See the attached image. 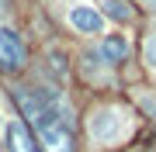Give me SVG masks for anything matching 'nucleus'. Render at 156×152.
Returning <instances> with one entry per match:
<instances>
[{"label": "nucleus", "mask_w": 156, "mask_h": 152, "mask_svg": "<svg viewBox=\"0 0 156 152\" xmlns=\"http://www.w3.org/2000/svg\"><path fill=\"white\" fill-rule=\"evenodd\" d=\"M31 124H35V131H38L42 145H49V152H69V149H73L69 111L62 107V100H56L52 107H45V111H42Z\"/></svg>", "instance_id": "obj_1"}, {"label": "nucleus", "mask_w": 156, "mask_h": 152, "mask_svg": "<svg viewBox=\"0 0 156 152\" xmlns=\"http://www.w3.org/2000/svg\"><path fill=\"white\" fill-rule=\"evenodd\" d=\"M24 66V42L14 28H0V69L17 73Z\"/></svg>", "instance_id": "obj_2"}, {"label": "nucleus", "mask_w": 156, "mask_h": 152, "mask_svg": "<svg viewBox=\"0 0 156 152\" xmlns=\"http://www.w3.org/2000/svg\"><path fill=\"white\" fill-rule=\"evenodd\" d=\"M69 24L76 31H83V35H101V31H104V17H101V11H94V7H87V4H76L69 11Z\"/></svg>", "instance_id": "obj_3"}, {"label": "nucleus", "mask_w": 156, "mask_h": 152, "mask_svg": "<svg viewBox=\"0 0 156 152\" xmlns=\"http://www.w3.org/2000/svg\"><path fill=\"white\" fill-rule=\"evenodd\" d=\"M90 135H94L97 142H111L118 135V118L115 111H97L94 118H90Z\"/></svg>", "instance_id": "obj_4"}, {"label": "nucleus", "mask_w": 156, "mask_h": 152, "mask_svg": "<svg viewBox=\"0 0 156 152\" xmlns=\"http://www.w3.org/2000/svg\"><path fill=\"white\" fill-rule=\"evenodd\" d=\"M7 142H11V152H42L38 142L28 135V128H24L21 121H11V124H7Z\"/></svg>", "instance_id": "obj_5"}, {"label": "nucleus", "mask_w": 156, "mask_h": 152, "mask_svg": "<svg viewBox=\"0 0 156 152\" xmlns=\"http://www.w3.org/2000/svg\"><path fill=\"white\" fill-rule=\"evenodd\" d=\"M101 56H104V62H111V66L125 62V56H128V42H125V35H108L104 45H101Z\"/></svg>", "instance_id": "obj_6"}, {"label": "nucleus", "mask_w": 156, "mask_h": 152, "mask_svg": "<svg viewBox=\"0 0 156 152\" xmlns=\"http://www.w3.org/2000/svg\"><path fill=\"white\" fill-rule=\"evenodd\" d=\"M108 17H111V21H128V17H132V11H128V4H125V0H108Z\"/></svg>", "instance_id": "obj_7"}, {"label": "nucleus", "mask_w": 156, "mask_h": 152, "mask_svg": "<svg viewBox=\"0 0 156 152\" xmlns=\"http://www.w3.org/2000/svg\"><path fill=\"white\" fill-rule=\"evenodd\" d=\"M142 59H146V66H156V38L142 42Z\"/></svg>", "instance_id": "obj_8"}, {"label": "nucleus", "mask_w": 156, "mask_h": 152, "mask_svg": "<svg viewBox=\"0 0 156 152\" xmlns=\"http://www.w3.org/2000/svg\"><path fill=\"white\" fill-rule=\"evenodd\" d=\"M149 7H153V11H156V0H149Z\"/></svg>", "instance_id": "obj_9"}]
</instances>
